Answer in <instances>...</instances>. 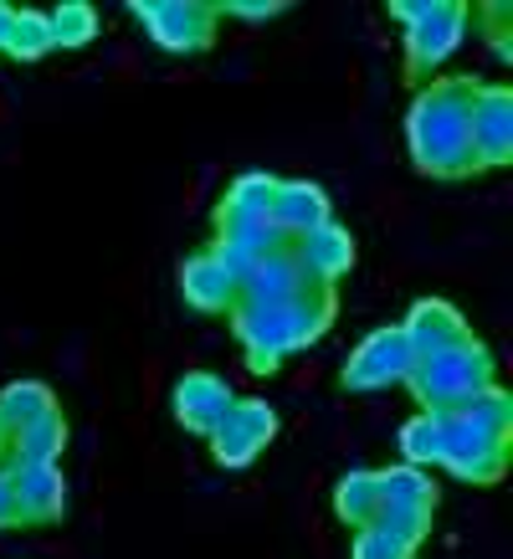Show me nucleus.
<instances>
[{"label":"nucleus","instance_id":"nucleus-18","mask_svg":"<svg viewBox=\"0 0 513 559\" xmlns=\"http://www.w3.org/2000/svg\"><path fill=\"white\" fill-rule=\"evenodd\" d=\"M62 452H68V416H62V406L47 411L41 421L21 426L11 437V462H62Z\"/></svg>","mask_w":513,"mask_h":559},{"label":"nucleus","instance_id":"nucleus-17","mask_svg":"<svg viewBox=\"0 0 513 559\" xmlns=\"http://www.w3.org/2000/svg\"><path fill=\"white\" fill-rule=\"evenodd\" d=\"M303 288H308V277H303V267H298L293 247H277V252L256 257L252 277L241 283V298H247V304H288V298H298Z\"/></svg>","mask_w":513,"mask_h":559},{"label":"nucleus","instance_id":"nucleus-4","mask_svg":"<svg viewBox=\"0 0 513 559\" xmlns=\"http://www.w3.org/2000/svg\"><path fill=\"white\" fill-rule=\"evenodd\" d=\"M380 513L375 524L395 539H406L421 549V539L437 524V477L427 467H410V462H395V467H380Z\"/></svg>","mask_w":513,"mask_h":559},{"label":"nucleus","instance_id":"nucleus-8","mask_svg":"<svg viewBox=\"0 0 513 559\" xmlns=\"http://www.w3.org/2000/svg\"><path fill=\"white\" fill-rule=\"evenodd\" d=\"M410 365H416V355H410L401 323H385V329H370V334L349 349V359H344V370H339V385L344 390H391V385H406Z\"/></svg>","mask_w":513,"mask_h":559},{"label":"nucleus","instance_id":"nucleus-3","mask_svg":"<svg viewBox=\"0 0 513 559\" xmlns=\"http://www.w3.org/2000/svg\"><path fill=\"white\" fill-rule=\"evenodd\" d=\"M493 385H498V359L478 334H467L452 349H437V355L416 359L406 374V390L416 395L421 411H462L467 401L488 395Z\"/></svg>","mask_w":513,"mask_h":559},{"label":"nucleus","instance_id":"nucleus-9","mask_svg":"<svg viewBox=\"0 0 513 559\" xmlns=\"http://www.w3.org/2000/svg\"><path fill=\"white\" fill-rule=\"evenodd\" d=\"M226 319H231V334H237V344H241V359H247V370H252L256 380L283 370V359L293 355L288 308L283 304H247V298H237V308H231Z\"/></svg>","mask_w":513,"mask_h":559},{"label":"nucleus","instance_id":"nucleus-16","mask_svg":"<svg viewBox=\"0 0 513 559\" xmlns=\"http://www.w3.org/2000/svg\"><path fill=\"white\" fill-rule=\"evenodd\" d=\"M273 221L283 237L298 241V237H308V231H319L324 221H334V205H329V195L313 186V180H277Z\"/></svg>","mask_w":513,"mask_h":559},{"label":"nucleus","instance_id":"nucleus-6","mask_svg":"<svg viewBox=\"0 0 513 559\" xmlns=\"http://www.w3.org/2000/svg\"><path fill=\"white\" fill-rule=\"evenodd\" d=\"M467 5L462 0H421V11L410 16L406 32V83H427L431 72H442L452 62V51L467 36Z\"/></svg>","mask_w":513,"mask_h":559},{"label":"nucleus","instance_id":"nucleus-29","mask_svg":"<svg viewBox=\"0 0 513 559\" xmlns=\"http://www.w3.org/2000/svg\"><path fill=\"white\" fill-rule=\"evenodd\" d=\"M11 457V431H5V426H0V462Z\"/></svg>","mask_w":513,"mask_h":559},{"label":"nucleus","instance_id":"nucleus-26","mask_svg":"<svg viewBox=\"0 0 513 559\" xmlns=\"http://www.w3.org/2000/svg\"><path fill=\"white\" fill-rule=\"evenodd\" d=\"M216 11L222 16H241V21H273L288 11V0H222Z\"/></svg>","mask_w":513,"mask_h":559},{"label":"nucleus","instance_id":"nucleus-11","mask_svg":"<svg viewBox=\"0 0 513 559\" xmlns=\"http://www.w3.org/2000/svg\"><path fill=\"white\" fill-rule=\"evenodd\" d=\"M513 159V87L482 83L473 98V170H503Z\"/></svg>","mask_w":513,"mask_h":559},{"label":"nucleus","instance_id":"nucleus-13","mask_svg":"<svg viewBox=\"0 0 513 559\" xmlns=\"http://www.w3.org/2000/svg\"><path fill=\"white\" fill-rule=\"evenodd\" d=\"M293 257H298V267H303L308 288H334L344 272L355 267V237L344 231L339 221H324L319 231H308V237L293 241Z\"/></svg>","mask_w":513,"mask_h":559},{"label":"nucleus","instance_id":"nucleus-25","mask_svg":"<svg viewBox=\"0 0 513 559\" xmlns=\"http://www.w3.org/2000/svg\"><path fill=\"white\" fill-rule=\"evenodd\" d=\"M349 559H416V544L395 539L380 524L355 528V544H349Z\"/></svg>","mask_w":513,"mask_h":559},{"label":"nucleus","instance_id":"nucleus-5","mask_svg":"<svg viewBox=\"0 0 513 559\" xmlns=\"http://www.w3.org/2000/svg\"><path fill=\"white\" fill-rule=\"evenodd\" d=\"M129 16H139V26L150 32L154 47L175 51V57L211 51L216 26H222L216 0H134V5H129Z\"/></svg>","mask_w":513,"mask_h":559},{"label":"nucleus","instance_id":"nucleus-2","mask_svg":"<svg viewBox=\"0 0 513 559\" xmlns=\"http://www.w3.org/2000/svg\"><path fill=\"white\" fill-rule=\"evenodd\" d=\"M509 441H513V401L503 385H493L488 395L467 401L462 411H446V441L437 467H446L457 483L493 488L509 473Z\"/></svg>","mask_w":513,"mask_h":559},{"label":"nucleus","instance_id":"nucleus-1","mask_svg":"<svg viewBox=\"0 0 513 559\" xmlns=\"http://www.w3.org/2000/svg\"><path fill=\"white\" fill-rule=\"evenodd\" d=\"M473 72L431 78L416 87L406 108V150L410 165L431 180H473V98H478Z\"/></svg>","mask_w":513,"mask_h":559},{"label":"nucleus","instance_id":"nucleus-15","mask_svg":"<svg viewBox=\"0 0 513 559\" xmlns=\"http://www.w3.org/2000/svg\"><path fill=\"white\" fill-rule=\"evenodd\" d=\"M180 298H186L195 313H231L241 293H237V283L226 277L222 262L201 247V252H190L186 262H180Z\"/></svg>","mask_w":513,"mask_h":559},{"label":"nucleus","instance_id":"nucleus-21","mask_svg":"<svg viewBox=\"0 0 513 559\" xmlns=\"http://www.w3.org/2000/svg\"><path fill=\"white\" fill-rule=\"evenodd\" d=\"M442 441H446V411H416L401 426V457L410 467H437L442 462Z\"/></svg>","mask_w":513,"mask_h":559},{"label":"nucleus","instance_id":"nucleus-19","mask_svg":"<svg viewBox=\"0 0 513 559\" xmlns=\"http://www.w3.org/2000/svg\"><path fill=\"white\" fill-rule=\"evenodd\" d=\"M47 411H57V395H51L47 380H11V385H0V426L16 437L21 426L41 421Z\"/></svg>","mask_w":513,"mask_h":559},{"label":"nucleus","instance_id":"nucleus-24","mask_svg":"<svg viewBox=\"0 0 513 559\" xmlns=\"http://www.w3.org/2000/svg\"><path fill=\"white\" fill-rule=\"evenodd\" d=\"M273 195H277V175H262V170H247L226 186L222 205L241 211V216H267L273 221Z\"/></svg>","mask_w":513,"mask_h":559},{"label":"nucleus","instance_id":"nucleus-12","mask_svg":"<svg viewBox=\"0 0 513 559\" xmlns=\"http://www.w3.org/2000/svg\"><path fill=\"white\" fill-rule=\"evenodd\" d=\"M231 401H237V390L226 385L216 370H186L180 380H175V390H170L175 421L186 426L190 437H211L216 421L231 411Z\"/></svg>","mask_w":513,"mask_h":559},{"label":"nucleus","instance_id":"nucleus-28","mask_svg":"<svg viewBox=\"0 0 513 559\" xmlns=\"http://www.w3.org/2000/svg\"><path fill=\"white\" fill-rule=\"evenodd\" d=\"M11 16H16V5H5V0H0V41H5V32H11Z\"/></svg>","mask_w":513,"mask_h":559},{"label":"nucleus","instance_id":"nucleus-10","mask_svg":"<svg viewBox=\"0 0 513 559\" xmlns=\"http://www.w3.org/2000/svg\"><path fill=\"white\" fill-rule=\"evenodd\" d=\"M5 473H11V492H16L21 528L62 524V513H68V477H62L57 462H11L5 457Z\"/></svg>","mask_w":513,"mask_h":559},{"label":"nucleus","instance_id":"nucleus-27","mask_svg":"<svg viewBox=\"0 0 513 559\" xmlns=\"http://www.w3.org/2000/svg\"><path fill=\"white\" fill-rule=\"evenodd\" d=\"M5 528H21L16 524V492H11V473H5V462H0V534Z\"/></svg>","mask_w":513,"mask_h":559},{"label":"nucleus","instance_id":"nucleus-22","mask_svg":"<svg viewBox=\"0 0 513 559\" xmlns=\"http://www.w3.org/2000/svg\"><path fill=\"white\" fill-rule=\"evenodd\" d=\"M47 32H51V51H77L98 36V11L87 0H62L57 11H47Z\"/></svg>","mask_w":513,"mask_h":559},{"label":"nucleus","instance_id":"nucleus-7","mask_svg":"<svg viewBox=\"0 0 513 559\" xmlns=\"http://www.w3.org/2000/svg\"><path fill=\"white\" fill-rule=\"evenodd\" d=\"M277 437V411L267 401H256V395H237L231 411H226L216 431H211V457L216 467L226 473H241V467H252L262 452H267V441Z\"/></svg>","mask_w":513,"mask_h":559},{"label":"nucleus","instance_id":"nucleus-20","mask_svg":"<svg viewBox=\"0 0 513 559\" xmlns=\"http://www.w3.org/2000/svg\"><path fill=\"white\" fill-rule=\"evenodd\" d=\"M380 513V477L375 473H344L334 483V519L344 528H370Z\"/></svg>","mask_w":513,"mask_h":559},{"label":"nucleus","instance_id":"nucleus-14","mask_svg":"<svg viewBox=\"0 0 513 559\" xmlns=\"http://www.w3.org/2000/svg\"><path fill=\"white\" fill-rule=\"evenodd\" d=\"M401 334H406L410 355L427 359V355H437V349L462 344L473 329H467V319H462L446 298H416V304H410V313L401 319Z\"/></svg>","mask_w":513,"mask_h":559},{"label":"nucleus","instance_id":"nucleus-23","mask_svg":"<svg viewBox=\"0 0 513 559\" xmlns=\"http://www.w3.org/2000/svg\"><path fill=\"white\" fill-rule=\"evenodd\" d=\"M5 57H16V62H41L51 51V32H47V11H16L11 16V32L0 41Z\"/></svg>","mask_w":513,"mask_h":559}]
</instances>
